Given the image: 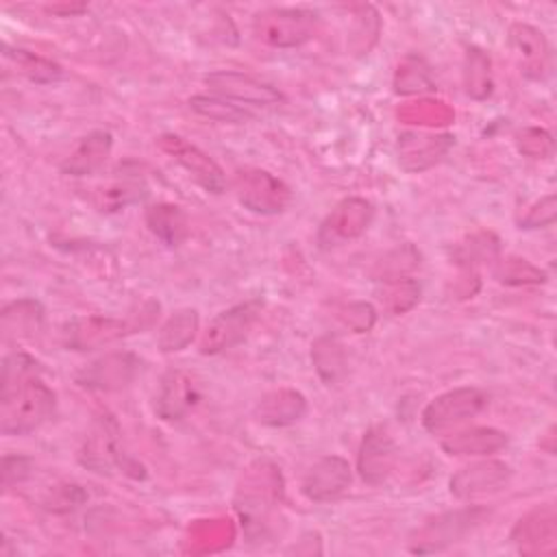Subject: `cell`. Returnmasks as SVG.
<instances>
[{
    "instance_id": "cell-1",
    "label": "cell",
    "mask_w": 557,
    "mask_h": 557,
    "mask_svg": "<svg viewBox=\"0 0 557 557\" xmlns=\"http://www.w3.org/2000/svg\"><path fill=\"white\" fill-rule=\"evenodd\" d=\"M37 372L39 363L24 352L4 359L0 392V431L4 435H26L54 413L57 396Z\"/></svg>"
},
{
    "instance_id": "cell-2",
    "label": "cell",
    "mask_w": 557,
    "mask_h": 557,
    "mask_svg": "<svg viewBox=\"0 0 557 557\" xmlns=\"http://www.w3.org/2000/svg\"><path fill=\"white\" fill-rule=\"evenodd\" d=\"M487 394L476 387H459L431 400L422 411V424L431 433H440L459 424L487 407Z\"/></svg>"
},
{
    "instance_id": "cell-3",
    "label": "cell",
    "mask_w": 557,
    "mask_h": 557,
    "mask_svg": "<svg viewBox=\"0 0 557 557\" xmlns=\"http://www.w3.org/2000/svg\"><path fill=\"white\" fill-rule=\"evenodd\" d=\"M207 87L231 102L237 104H252V107H272L283 102V94L272 87L270 83H263L250 74L235 72V70H218L205 76Z\"/></svg>"
},
{
    "instance_id": "cell-4",
    "label": "cell",
    "mask_w": 557,
    "mask_h": 557,
    "mask_svg": "<svg viewBox=\"0 0 557 557\" xmlns=\"http://www.w3.org/2000/svg\"><path fill=\"white\" fill-rule=\"evenodd\" d=\"M261 309H263L261 300H248V302H242V305H235V307L222 311L218 318H213V322L205 331L200 350L205 355H213V352H220V350L231 348L237 342H242L248 335V331L252 329Z\"/></svg>"
},
{
    "instance_id": "cell-5",
    "label": "cell",
    "mask_w": 557,
    "mask_h": 557,
    "mask_svg": "<svg viewBox=\"0 0 557 557\" xmlns=\"http://www.w3.org/2000/svg\"><path fill=\"white\" fill-rule=\"evenodd\" d=\"M261 24V35L274 46H298L313 35L315 13L302 9H274L257 15V26Z\"/></svg>"
},
{
    "instance_id": "cell-6",
    "label": "cell",
    "mask_w": 557,
    "mask_h": 557,
    "mask_svg": "<svg viewBox=\"0 0 557 557\" xmlns=\"http://www.w3.org/2000/svg\"><path fill=\"white\" fill-rule=\"evenodd\" d=\"M161 144L189 172V176L196 178L198 185H202L211 194L224 191L226 178H224L222 168L213 159H209L202 150L187 144L178 135H165V137H161Z\"/></svg>"
},
{
    "instance_id": "cell-7",
    "label": "cell",
    "mask_w": 557,
    "mask_h": 557,
    "mask_svg": "<svg viewBox=\"0 0 557 557\" xmlns=\"http://www.w3.org/2000/svg\"><path fill=\"white\" fill-rule=\"evenodd\" d=\"M83 463L89 466L91 470L96 472H111V468H122L124 472H131L135 470L139 476L144 474L141 472V466L133 463L117 446V431H115V424L113 420H102L98 431L87 440L85 444V450H83ZM133 474V472H131ZM135 476V474H133Z\"/></svg>"
},
{
    "instance_id": "cell-8",
    "label": "cell",
    "mask_w": 557,
    "mask_h": 557,
    "mask_svg": "<svg viewBox=\"0 0 557 557\" xmlns=\"http://www.w3.org/2000/svg\"><path fill=\"white\" fill-rule=\"evenodd\" d=\"M394 459H396V446L392 435L387 433L385 426H372L366 433L359 450L361 479L368 481L370 485L383 483L394 468Z\"/></svg>"
},
{
    "instance_id": "cell-9",
    "label": "cell",
    "mask_w": 557,
    "mask_h": 557,
    "mask_svg": "<svg viewBox=\"0 0 557 557\" xmlns=\"http://www.w3.org/2000/svg\"><path fill=\"white\" fill-rule=\"evenodd\" d=\"M350 483V466L342 457H322L302 479V494L309 500L324 503L337 498Z\"/></svg>"
},
{
    "instance_id": "cell-10",
    "label": "cell",
    "mask_w": 557,
    "mask_h": 557,
    "mask_svg": "<svg viewBox=\"0 0 557 557\" xmlns=\"http://www.w3.org/2000/svg\"><path fill=\"white\" fill-rule=\"evenodd\" d=\"M137 370V359L131 352L109 355L85 366L76 374V383L87 389H120L124 387Z\"/></svg>"
},
{
    "instance_id": "cell-11",
    "label": "cell",
    "mask_w": 557,
    "mask_h": 557,
    "mask_svg": "<svg viewBox=\"0 0 557 557\" xmlns=\"http://www.w3.org/2000/svg\"><path fill=\"white\" fill-rule=\"evenodd\" d=\"M198 400V389L194 381L181 372V370H170L159 387L157 394V413L163 420H181Z\"/></svg>"
},
{
    "instance_id": "cell-12",
    "label": "cell",
    "mask_w": 557,
    "mask_h": 557,
    "mask_svg": "<svg viewBox=\"0 0 557 557\" xmlns=\"http://www.w3.org/2000/svg\"><path fill=\"white\" fill-rule=\"evenodd\" d=\"M509 468L498 461L479 463L472 468H463L450 479V492L459 498H472L479 494H490L500 490L507 483Z\"/></svg>"
},
{
    "instance_id": "cell-13",
    "label": "cell",
    "mask_w": 557,
    "mask_h": 557,
    "mask_svg": "<svg viewBox=\"0 0 557 557\" xmlns=\"http://www.w3.org/2000/svg\"><path fill=\"white\" fill-rule=\"evenodd\" d=\"M111 150V133L109 131H94L76 146V150L63 161L61 170L72 176L91 174L100 168Z\"/></svg>"
},
{
    "instance_id": "cell-14",
    "label": "cell",
    "mask_w": 557,
    "mask_h": 557,
    "mask_svg": "<svg viewBox=\"0 0 557 557\" xmlns=\"http://www.w3.org/2000/svg\"><path fill=\"white\" fill-rule=\"evenodd\" d=\"M44 322V309L35 300H17L2 309V335L11 337H33Z\"/></svg>"
},
{
    "instance_id": "cell-15",
    "label": "cell",
    "mask_w": 557,
    "mask_h": 557,
    "mask_svg": "<svg viewBox=\"0 0 557 557\" xmlns=\"http://www.w3.org/2000/svg\"><path fill=\"white\" fill-rule=\"evenodd\" d=\"M148 228L168 246H176L187 237V218L176 205H152L146 211Z\"/></svg>"
},
{
    "instance_id": "cell-16",
    "label": "cell",
    "mask_w": 557,
    "mask_h": 557,
    "mask_svg": "<svg viewBox=\"0 0 557 557\" xmlns=\"http://www.w3.org/2000/svg\"><path fill=\"white\" fill-rule=\"evenodd\" d=\"M507 444V437L494 429H474L459 435H453L442 442V448L450 455H466V453H490L498 450Z\"/></svg>"
},
{
    "instance_id": "cell-17",
    "label": "cell",
    "mask_w": 557,
    "mask_h": 557,
    "mask_svg": "<svg viewBox=\"0 0 557 557\" xmlns=\"http://www.w3.org/2000/svg\"><path fill=\"white\" fill-rule=\"evenodd\" d=\"M189 107L202 115V117H209L213 122H228V124H239V122H246L250 120V111L237 102H231L222 96H194L189 98Z\"/></svg>"
},
{
    "instance_id": "cell-18",
    "label": "cell",
    "mask_w": 557,
    "mask_h": 557,
    "mask_svg": "<svg viewBox=\"0 0 557 557\" xmlns=\"http://www.w3.org/2000/svg\"><path fill=\"white\" fill-rule=\"evenodd\" d=\"M4 57L11 59L17 65V70L26 78H30L35 83H54V81H59L63 76L61 65H57V63H52V61H48L44 57H37V54H33L28 50H22V48L11 50L9 46H4Z\"/></svg>"
},
{
    "instance_id": "cell-19",
    "label": "cell",
    "mask_w": 557,
    "mask_h": 557,
    "mask_svg": "<svg viewBox=\"0 0 557 557\" xmlns=\"http://www.w3.org/2000/svg\"><path fill=\"white\" fill-rule=\"evenodd\" d=\"M313 363H315V370L318 374L322 376V381L326 385L335 383L342 374H344V366H346V359H344V350L342 346L337 344V339L333 337H320L315 344H313Z\"/></svg>"
},
{
    "instance_id": "cell-20",
    "label": "cell",
    "mask_w": 557,
    "mask_h": 557,
    "mask_svg": "<svg viewBox=\"0 0 557 557\" xmlns=\"http://www.w3.org/2000/svg\"><path fill=\"white\" fill-rule=\"evenodd\" d=\"M472 522H479V509L450 513V516H446V520H437L433 531H440V533H431L424 540V542H429V546H424V550H437L450 542H457V537L463 535L472 527Z\"/></svg>"
},
{
    "instance_id": "cell-21",
    "label": "cell",
    "mask_w": 557,
    "mask_h": 557,
    "mask_svg": "<svg viewBox=\"0 0 557 557\" xmlns=\"http://www.w3.org/2000/svg\"><path fill=\"white\" fill-rule=\"evenodd\" d=\"M196 324H198V315H196L194 309H185V311L174 313L161 331V337H159L161 350L170 352V350H178L181 346H185L191 339V335L196 331Z\"/></svg>"
},
{
    "instance_id": "cell-22",
    "label": "cell",
    "mask_w": 557,
    "mask_h": 557,
    "mask_svg": "<svg viewBox=\"0 0 557 557\" xmlns=\"http://www.w3.org/2000/svg\"><path fill=\"white\" fill-rule=\"evenodd\" d=\"M146 194L148 191L141 181L124 178V181H117V183L109 185L107 189H102L98 205L102 211H117V209H124L126 205L139 202Z\"/></svg>"
},
{
    "instance_id": "cell-23",
    "label": "cell",
    "mask_w": 557,
    "mask_h": 557,
    "mask_svg": "<svg viewBox=\"0 0 557 557\" xmlns=\"http://www.w3.org/2000/svg\"><path fill=\"white\" fill-rule=\"evenodd\" d=\"M30 474V459L22 455H7L2 459V485L11 487L13 483L24 481Z\"/></svg>"
},
{
    "instance_id": "cell-24",
    "label": "cell",
    "mask_w": 557,
    "mask_h": 557,
    "mask_svg": "<svg viewBox=\"0 0 557 557\" xmlns=\"http://www.w3.org/2000/svg\"><path fill=\"white\" fill-rule=\"evenodd\" d=\"M48 11H50V13H70V15H72V13L85 11V7H83V4H76V7H65V4L61 7V4H54V7H48Z\"/></svg>"
}]
</instances>
